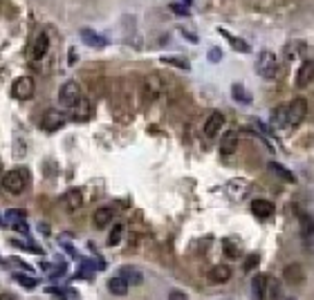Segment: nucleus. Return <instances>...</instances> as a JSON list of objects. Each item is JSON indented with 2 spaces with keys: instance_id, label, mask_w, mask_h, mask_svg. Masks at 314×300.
Returning <instances> with one entry per match:
<instances>
[{
  "instance_id": "obj_1",
  "label": "nucleus",
  "mask_w": 314,
  "mask_h": 300,
  "mask_svg": "<svg viewBox=\"0 0 314 300\" xmlns=\"http://www.w3.org/2000/svg\"><path fill=\"white\" fill-rule=\"evenodd\" d=\"M256 72H258V76H263V79L267 81H274L281 74V61L276 58V54L274 52H261L258 54V61H256Z\"/></svg>"
},
{
  "instance_id": "obj_2",
  "label": "nucleus",
  "mask_w": 314,
  "mask_h": 300,
  "mask_svg": "<svg viewBox=\"0 0 314 300\" xmlns=\"http://www.w3.org/2000/svg\"><path fill=\"white\" fill-rule=\"evenodd\" d=\"M83 99V94H81V88L76 81H68V83L61 85L59 90V103L61 108H68V110H72V108L79 103V101Z\"/></svg>"
},
{
  "instance_id": "obj_3",
  "label": "nucleus",
  "mask_w": 314,
  "mask_h": 300,
  "mask_svg": "<svg viewBox=\"0 0 314 300\" xmlns=\"http://www.w3.org/2000/svg\"><path fill=\"white\" fill-rule=\"evenodd\" d=\"M2 188L11 195H21L27 188V173L25 170H9L2 177Z\"/></svg>"
},
{
  "instance_id": "obj_4",
  "label": "nucleus",
  "mask_w": 314,
  "mask_h": 300,
  "mask_svg": "<svg viewBox=\"0 0 314 300\" xmlns=\"http://www.w3.org/2000/svg\"><path fill=\"white\" fill-rule=\"evenodd\" d=\"M34 90H36V83H34L32 76H18L11 83V96L18 101H27L34 96Z\"/></svg>"
},
{
  "instance_id": "obj_5",
  "label": "nucleus",
  "mask_w": 314,
  "mask_h": 300,
  "mask_svg": "<svg viewBox=\"0 0 314 300\" xmlns=\"http://www.w3.org/2000/svg\"><path fill=\"white\" fill-rule=\"evenodd\" d=\"M308 116V101L294 99L288 106V128H298Z\"/></svg>"
},
{
  "instance_id": "obj_6",
  "label": "nucleus",
  "mask_w": 314,
  "mask_h": 300,
  "mask_svg": "<svg viewBox=\"0 0 314 300\" xmlns=\"http://www.w3.org/2000/svg\"><path fill=\"white\" fill-rule=\"evenodd\" d=\"M65 121H68V115L61 110H48L45 115H43L41 119V128L48 132H56L59 128L65 126Z\"/></svg>"
},
{
  "instance_id": "obj_7",
  "label": "nucleus",
  "mask_w": 314,
  "mask_h": 300,
  "mask_svg": "<svg viewBox=\"0 0 314 300\" xmlns=\"http://www.w3.org/2000/svg\"><path fill=\"white\" fill-rule=\"evenodd\" d=\"M269 278H272V276H267V274L254 276V280H251V291H254L256 300H267V294H269Z\"/></svg>"
},
{
  "instance_id": "obj_8",
  "label": "nucleus",
  "mask_w": 314,
  "mask_h": 300,
  "mask_svg": "<svg viewBox=\"0 0 314 300\" xmlns=\"http://www.w3.org/2000/svg\"><path fill=\"white\" fill-rule=\"evenodd\" d=\"M312 81H314V63L312 61H303L301 68H298V72H296V88L305 90Z\"/></svg>"
},
{
  "instance_id": "obj_9",
  "label": "nucleus",
  "mask_w": 314,
  "mask_h": 300,
  "mask_svg": "<svg viewBox=\"0 0 314 300\" xmlns=\"http://www.w3.org/2000/svg\"><path fill=\"white\" fill-rule=\"evenodd\" d=\"M79 36L85 45H90V47H95V49H103L108 45V38L101 36V34H97L95 29H81Z\"/></svg>"
},
{
  "instance_id": "obj_10",
  "label": "nucleus",
  "mask_w": 314,
  "mask_h": 300,
  "mask_svg": "<svg viewBox=\"0 0 314 300\" xmlns=\"http://www.w3.org/2000/svg\"><path fill=\"white\" fill-rule=\"evenodd\" d=\"M49 52V36L48 32H41L36 38H34V45H32V58L34 61H41L45 54Z\"/></svg>"
},
{
  "instance_id": "obj_11",
  "label": "nucleus",
  "mask_w": 314,
  "mask_h": 300,
  "mask_svg": "<svg viewBox=\"0 0 314 300\" xmlns=\"http://www.w3.org/2000/svg\"><path fill=\"white\" fill-rule=\"evenodd\" d=\"M236 148H238V132L236 130H227L220 139V153L224 157H229V155L236 153Z\"/></svg>"
},
{
  "instance_id": "obj_12",
  "label": "nucleus",
  "mask_w": 314,
  "mask_h": 300,
  "mask_svg": "<svg viewBox=\"0 0 314 300\" xmlns=\"http://www.w3.org/2000/svg\"><path fill=\"white\" fill-rule=\"evenodd\" d=\"M224 126V115L222 112H211V116L207 119V123H204V135H207L209 139L216 137L220 130H222Z\"/></svg>"
},
{
  "instance_id": "obj_13",
  "label": "nucleus",
  "mask_w": 314,
  "mask_h": 300,
  "mask_svg": "<svg viewBox=\"0 0 314 300\" xmlns=\"http://www.w3.org/2000/svg\"><path fill=\"white\" fill-rule=\"evenodd\" d=\"M283 278L288 280V284H303L305 282V271L298 262H294V264H288V267H285Z\"/></svg>"
},
{
  "instance_id": "obj_14",
  "label": "nucleus",
  "mask_w": 314,
  "mask_h": 300,
  "mask_svg": "<svg viewBox=\"0 0 314 300\" xmlns=\"http://www.w3.org/2000/svg\"><path fill=\"white\" fill-rule=\"evenodd\" d=\"M209 280L213 284H224L231 280V267L229 264H216V267L209 271Z\"/></svg>"
},
{
  "instance_id": "obj_15",
  "label": "nucleus",
  "mask_w": 314,
  "mask_h": 300,
  "mask_svg": "<svg viewBox=\"0 0 314 300\" xmlns=\"http://www.w3.org/2000/svg\"><path fill=\"white\" fill-rule=\"evenodd\" d=\"M298 227H301V237H303L305 242H310L314 235V220L310 213L305 211H298Z\"/></svg>"
},
{
  "instance_id": "obj_16",
  "label": "nucleus",
  "mask_w": 314,
  "mask_h": 300,
  "mask_svg": "<svg viewBox=\"0 0 314 300\" xmlns=\"http://www.w3.org/2000/svg\"><path fill=\"white\" fill-rule=\"evenodd\" d=\"M160 92H162V83L157 76H148L144 81V85H142V94L146 96V101H155L160 96Z\"/></svg>"
},
{
  "instance_id": "obj_17",
  "label": "nucleus",
  "mask_w": 314,
  "mask_h": 300,
  "mask_svg": "<svg viewBox=\"0 0 314 300\" xmlns=\"http://www.w3.org/2000/svg\"><path fill=\"white\" fill-rule=\"evenodd\" d=\"M251 213H254L256 217H261V220L272 217L274 215V204L269 200H254L251 202Z\"/></svg>"
},
{
  "instance_id": "obj_18",
  "label": "nucleus",
  "mask_w": 314,
  "mask_h": 300,
  "mask_svg": "<svg viewBox=\"0 0 314 300\" xmlns=\"http://www.w3.org/2000/svg\"><path fill=\"white\" fill-rule=\"evenodd\" d=\"M112 217H115V211H112L110 206H101V208H97V211H95L92 222H95L97 229H106L108 224L112 222Z\"/></svg>"
},
{
  "instance_id": "obj_19",
  "label": "nucleus",
  "mask_w": 314,
  "mask_h": 300,
  "mask_svg": "<svg viewBox=\"0 0 314 300\" xmlns=\"http://www.w3.org/2000/svg\"><path fill=\"white\" fill-rule=\"evenodd\" d=\"M119 278L126 280L128 287H130V284H142V282H144V276H142V271H139V269H135V267H121V269H119Z\"/></svg>"
},
{
  "instance_id": "obj_20",
  "label": "nucleus",
  "mask_w": 314,
  "mask_h": 300,
  "mask_svg": "<svg viewBox=\"0 0 314 300\" xmlns=\"http://www.w3.org/2000/svg\"><path fill=\"white\" fill-rule=\"evenodd\" d=\"M65 204V208L68 211H76V208H81L83 206V195H81V190H68V193L63 195V200H61Z\"/></svg>"
},
{
  "instance_id": "obj_21",
  "label": "nucleus",
  "mask_w": 314,
  "mask_h": 300,
  "mask_svg": "<svg viewBox=\"0 0 314 300\" xmlns=\"http://www.w3.org/2000/svg\"><path fill=\"white\" fill-rule=\"evenodd\" d=\"M218 32L231 43V47H234L236 52H240V54H249V52H251V45H249L247 41H242V38H238V36H234V34H229L227 29H218Z\"/></svg>"
},
{
  "instance_id": "obj_22",
  "label": "nucleus",
  "mask_w": 314,
  "mask_h": 300,
  "mask_svg": "<svg viewBox=\"0 0 314 300\" xmlns=\"http://www.w3.org/2000/svg\"><path fill=\"white\" fill-rule=\"evenodd\" d=\"M72 112H74V119L76 121H88L92 116V106L88 99H81L79 103H76L74 108H72Z\"/></svg>"
},
{
  "instance_id": "obj_23",
  "label": "nucleus",
  "mask_w": 314,
  "mask_h": 300,
  "mask_svg": "<svg viewBox=\"0 0 314 300\" xmlns=\"http://www.w3.org/2000/svg\"><path fill=\"white\" fill-rule=\"evenodd\" d=\"M274 128H288V106H276L272 112Z\"/></svg>"
},
{
  "instance_id": "obj_24",
  "label": "nucleus",
  "mask_w": 314,
  "mask_h": 300,
  "mask_svg": "<svg viewBox=\"0 0 314 300\" xmlns=\"http://www.w3.org/2000/svg\"><path fill=\"white\" fill-rule=\"evenodd\" d=\"M108 291H110L112 296H126L128 294V282L121 280L119 276H115V278L108 280Z\"/></svg>"
},
{
  "instance_id": "obj_25",
  "label": "nucleus",
  "mask_w": 314,
  "mask_h": 300,
  "mask_svg": "<svg viewBox=\"0 0 314 300\" xmlns=\"http://www.w3.org/2000/svg\"><path fill=\"white\" fill-rule=\"evenodd\" d=\"M231 96H234L238 103H245V106H249V103H251V94L247 92L245 85H240V83L231 85Z\"/></svg>"
},
{
  "instance_id": "obj_26",
  "label": "nucleus",
  "mask_w": 314,
  "mask_h": 300,
  "mask_svg": "<svg viewBox=\"0 0 314 300\" xmlns=\"http://www.w3.org/2000/svg\"><path fill=\"white\" fill-rule=\"evenodd\" d=\"M162 63L173 65V68H180V69H184V72L191 69V63H189L187 58H182V56H162Z\"/></svg>"
},
{
  "instance_id": "obj_27",
  "label": "nucleus",
  "mask_w": 314,
  "mask_h": 300,
  "mask_svg": "<svg viewBox=\"0 0 314 300\" xmlns=\"http://www.w3.org/2000/svg\"><path fill=\"white\" fill-rule=\"evenodd\" d=\"M14 280H16L21 287H25V289H36L38 287V280L29 274H14Z\"/></svg>"
},
{
  "instance_id": "obj_28",
  "label": "nucleus",
  "mask_w": 314,
  "mask_h": 300,
  "mask_svg": "<svg viewBox=\"0 0 314 300\" xmlns=\"http://www.w3.org/2000/svg\"><path fill=\"white\" fill-rule=\"evenodd\" d=\"M269 170L272 173H276L281 179H285V182H296V177H294L292 173H290L285 166H281V163H276V162H269Z\"/></svg>"
},
{
  "instance_id": "obj_29",
  "label": "nucleus",
  "mask_w": 314,
  "mask_h": 300,
  "mask_svg": "<svg viewBox=\"0 0 314 300\" xmlns=\"http://www.w3.org/2000/svg\"><path fill=\"white\" fill-rule=\"evenodd\" d=\"M247 182L245 179H234V182H229V193L234 195V197H242V195L247 193Z\"/></svg>"
},
{
  "instance_id": "obj_30",
  "label": "nucleus",
  "mask_w": 314,
  "mask_h": 300,
  "mask_svg": "<svg viewBox=\"0 0 314 300\" xmlns=\"http://www.w3.org/2000/svg\"><path fill=\"white\" fill-rule=\"evenodd\" d=\"M123 237V224H115V227L110 229V235H108V244L110 247H117L119 242H121Z\"/></svg>"
},
{
  "instance_id": "obj_31",
  "label": "nucleus",
  "mask_w": 314,
  "mask_h": 300,
  "mask_svg": "<svg viewBox=\"0 0 314 300\" xmlns=\"http://www.w3.org/2000/svg\"><path fill=\"white\" fill-rule=\"evenodd\" d=\"M303 49H305L303 43H290L288 47H285V54H288L290 61H294V58H298L301 54H303Z\"/></svg>"
},
{
  "instance_id": "obj_32",
  "label": "nucleus",
  "mask_w": 314,
  "mask_h": 300,
  "mask_svg": "<svg viewBox=\"0 0 314 300\" xmlns=\"http://www.w3.org/2000/svg\"><path fill=\"white\" fill-rule=\"evenodd\" d=\"M278 294H281V287L276 284L274 278H269V294H267V300H276Z\"/></svg>"
},
{
  "instance_id": "obj_33",
  "label": "nucleus",
  "mask_w": 314,
  "mask_h": 300,
  "mask_svg": "<svg viewBox=\"0 0 314 300\" xmlns=\"http://www.w3.org/2000/svg\"><path fill=\"white\" fill-rule=\"evenodd\" d=\"M169 7H170V11H173V14H177V16H189V14H191L187 7L182 5V2H170Z\"/></svg>"
},
{
  "instance_id": "obj_34",
  "label": "nucleus",
  "mask_w": 314,
  "mask_h": 300,
  "mask_svg": "<svg viewBox=\"0 0 314 300\" xmlns=\"http://www.w3.org/2000/svg\"><path fill=\"white\" fill-rule=\"evenodd\" d=\"M7 220H9L11 224H18V222H25V213H23V211H9V213H7Z\"/></svg>"
},
{
  "instance_id": "obj_35",
  "label": "nucleus",
  "mask_w": 314,
  "mask_h": 300,
  "mask_svg": "<svg viewBox=\"0 0 314 300\" xmlns=\"http://www.w3.org/2000/svg\"><path fill=\"white\" fill-rule=\"evenodd\" d=\"M209 61H211V63H220V61H222V49H218V47L209 49Z\"/></svg>"
},
{
  "instance_id": "obj_36",
  "label": "nucleus",
  "mask_w": 314,
  "mask_h": 300,
  "mask_svg": "<svg viewBox=\"0 0 314 300\" xmlns=\"http://www.w3.org/2000/svg\"><path fill=\"white\" fill-rule=\"evenodd\" d=\"M180 34L184 38H187V41H191V43H200V38H197V34H193V32H189L187 27H180Z\"/></svg>"
},
{
  "instance_id": "obj_37",
  "label": "nucleus",
  "mask_w": 314,
  "mask_h": 300,
  "mask_svg": "<svg viewBox=\"0 0 314 300\" xmlns=\"http://www.w3.org/2000/svg\"><path fill=\"white\" fill-rule=\"evenodd\" d=\"M169 300H189V296L184 294V291H180V289H173L169 294Z\"/></svg>"
},
{
  "instance_id": "obj_38",
  "label": "nucleus",
  "mask_w": 314,
  "mask_h": 300,
  "mask_svg": "<svg viewBox=\"0 0 314 300\" xmlns=\"http://www.w3.org/2000/svg\"><path fill=\"white\" fill-rule=\"evenodd\" d=\"M256 264H258V253H251L249 258H247V262H245V269H247V271H251Z\"/></svg>"
},
{
  "instance_id": "obj_39",
  "label": "nucleus",
  "mask_w": 314,
  "mask_h": 300,
  "mask_svg": "<svg viewBox=\"0 0 314 300\" xmlns=\"http://www.w3.org/2000/svg\"><path fill=\"white\" fill-rule=\"evenodd\" d=\"M224 251H227V255H231V258H236V255H238V249L231 247V242H224Z\"/></svg>"
},
{
  "instance_id": "obj_40",
  "label": "nucleus",
  "mask_w": 314,
  "mask_h": 300,
  "mask_svg": "<svg viewBox=\"0 0 314 300\" xmlns=\"http://www.w3.org/2000/svg\"><path fill=\"white\" fill-rule=\"evenodd\" d=\"M14 229H16V231H21V233H29V229H27L25 222H18V224H14Z\"/></svg>"
},
{
  "instance_id": "obj_41",
  "label": "nucleus",
  "mask_w": 314,
  "mask_h": 300,
  "mask_svg": "<svg viewBox=\"0 0 314 300\" xmlns=\"http://www.w3.org/2000/svg\"><path fill=\"white\" fill-rule=\"evenodd\" d=\"M0 300H16V296H11V294H0Z\"/></svg>"
},
{
  "instance_id": "obj_42",
  "label": "nucleus",
  "mask_w": 314,
  "mask_h": 300,
  "mask_svg": "<svg viewBox=\"0 0 314 300\" xmlns=\"http://www.w3.org/2000/svg\"><path fill=\"white\" fill-rule=\"evenodd\" d=\"M68 63H70V65L76 63V54H74V52H70V61H68Z\"/></svg>"
},
{
  "instance_id": "obj_43",
  "label": "nucleus",
  "mask_w": 314,
  "mask_h": 300,
  "mask_svg": "<svg viewBox=\"0 0 314 300\" xmlns=\"http://www.w3.org/2000/svg\"><path fill=\"white\" fill-rule=\"evenodd\" d=\"M288 300H296V298H288Z\"/></svg>"
},
{
  "instance_id": "obj_44",
  "label": "nucleus",
  "mask_w": 314,
  "mask_h": 300,
  "mask_svg": "<svg viewBox=\"0 0 314 300\" xmlns=\"http://www.w3.org/2000/svg\"><path fill=\"white\" fill-rule=\"evenodd\" d=\"M0 222H2V220H0Z\"/></svg>"
}]
</instances>
